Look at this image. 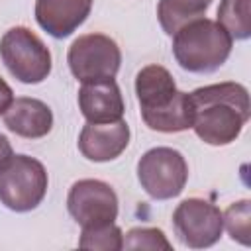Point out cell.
<instances>
[{"mask_svg":"<svg viewBox=\"0 0 251 251\" xmlns=\"http://www.w3.org/2000/svg\"><path fill=\"white\" fill-rule=\"evenodd\" d=\"M173 226L178 239L192 249L212 247L224 231L222 210L204 198H186L173 212Z\"/></svg>","mask_w":251,"mask_h":251,"instance_id":"ba28073f","label":"cell"},{"mask_svg":"<svg viewBox=\"0 0 251 251\" xmlns=\"http://www.w3.org/2000/svg\"><path fill=\"white\" fill-rule=\"evenodd\" d=\"M12 100H14V92H12L10 84L0 76V116L8 110V106L12 104Z\"/></svg>","mask_w":251,"mask_h":251,"instance_id":"d6986e66","label":"cell"},{"mask_svg":"<svg viewBox=\"0 0 251 251\" xmlns=\"http://www.w3.org/2000/svg\"><path fill=\"white\" fill-rule=\"evenodd\" d=\"M141 120L153 131L178 133L192 127L190 94L176 90L173 75L161 65H147L135 76Z\"/></svg>","mask_w":251,"mask_h":251,"instance_id":"7a4b0ae2","label":"cell"},{"mask_svg":"<svg viewBox=\"0 0 251 251\" xmlns=\"http://www.w3.org/2000/svg\"><path fill=\"white\" fill-rule=\"evenodd\" d=\"M12 155H14V151H12V143H10V139H8L4 133H0V165L6 163Z\"/></svg>","mask_w":251,"mask_h":251,"instance_id":"ffe728a7","label":"cell"},{"mask_svg":"<svg viewBox=\"0 0 251 251\" xmlns=\"http://www.w3.org/2000/svg\"><path fill=\"white\" fill-rule=\"evenodd\" d=\"M0 59L14 78L24 84H39L51 73L47 45L25 25L10 27L0 39Z\"/></svg>","mask_w":251,"mask_h":251,"instance_id":"5b68a950","label":"cell"},{"mask_svg":"<svg viewBox=\"0 0 251 251\" xmlns=\"http://www.w3.org/2000/svg\"><path fill=\"white\" fill-rule=\"evenodd\" d=\"M192 129L208 145L235 141L251 116L249 92L239 82H218L190 92Z\"/></svg>","mask_w":251,"mask_h":251,"instance_id":"6da1fadb","label":"cell"},{"mask_svg":"<svg viewBox=\"0 0 251 251\" xmlns=\"http://www.w3.org/2000/svg\"><path fill=\"white\" fill-rule=\"evenodd\" d=\"M224 214V226L229 237L241 245L251 243V202L239 200L227 206Z\"/></svg>","mask_w":251,"mask_h":251,"instance_id":"e0dca14e","label":"cell"},{"mask_svg":"<svg viewBox=\"0 0 251 251\" xmlns=\"http://www.w3.org/2000/svg\"><path fill=\"white\" fill-rule=\"evenodd\" d=\"M124 245L122 229L112 222L96 227H82L78 247L80 249H100V251H120Z\"/></svg>","mask_w":251,"mask_h":251,"instance_id":"2e32d148","label":"cell"},{"mask_svg":"<svg viewBox=\"0 0 251 251\" xmlns=\"http://www.w3.org/2000/svg\"><path fill=\"white\" fill-rule=\"evenodd\" d=\"M47 184L43 163L29 155H12L0 165V202L12 212L37 208L47 194Z\"/></svg>","mask_w":251,"mask_h":251,"instance_id":"277c9868","label":"cell"},{"mask_svg":"<svg viewBox=\"0 0 251 251\" xmlns=\"http://www.w3.org/2000/svg\"><path fill=\"white\" fill-rule=\"evenodd\" d=\"M137 180L155 200H169L184 190L188 165L180 151L173 147H153L137 161Z\"/></svg>","mask_w":251,"mask_h":251,"instance_id":"8992f818","label":"cell"},{"mask_svg":"<svg viewBox=\"0 0 251 251\" xmlns=\"http://www.w3.org/2000/svg\"><path fill=\"white\" fill-rule=\"evenodd\" d=\"M67 63L73 76L80 82L114 78L122 65V51L110 35L86 33L73 41Z\"/></svg>","mask_w":251,"mask_h":251,"instance_id":"52a82bcc","label":"cell"},{"mask_svg":"<svg viewBox=\"0 0 251 251\" xmlns=\"http://www.w3.org/2000/svg\"><path fill=\"white\" fill-rule=\"evenodd\" d=\"M212 0H159L157 18L167 35H173L182 25L204 18Z\"/></svg>","mask_w":251,"mask_h":251,"instance_id":"5bb4252c","label":"cell"},{"mask_svg":"<svg viewBox=\"0 0 251 251\" xmlns=\"http://www.w3.org/2000/svg\"><path fill=\"white\" fill-rule=\"evenodd\" d=\"M233 39L214 20L198 18L173 33V55L188 73H212L220 69L229 53Z\"/></svg>","mask_w":251,"mask_h":251,"instance_id":"3957f363","label":"cell"},{"mask_svg":"<svg viewBox=\"0 0 251 251\" xmlns=\"http://www.w3.org/2000/svg\"><path fill=\"white\" fill-rule=\"evenodd\" d=\"M78 108L90 124H110L124 120V98L114 78L82 82L78 90Z\"/></svg>","mask_w":251,"mask_h":251,"instance_id":"8fae6325","label":"cell"},{"mask_svg":"<svg viewBox=\"0 0 251 251\" xmlns=\"http://www.w3.org/2000/svg\"><path fill=\"white\" fill-rule=\"evenodd\" d=\"M122 249H151V251H171L173 245L167 235L157 227H133L126 233Z\"/></svg>","mask_w":251,"mask_h":251,"instance_id":"ac0fdd59","label":"cell"},{"mask_svg":"<svg viewBox=\"0 0 251 251\" xmlns=\"http://www.w3.org/2000/svg\"><path fill=\"white\" fill-rule=\"evenodd\" d=\"M92 0H35V20L51 37L65 39L90 16Z\"/></svg>","mask_w":251,"mask_h":251,"instance_id":"7c38bea8","label":"cell"},{"mask_svg":"<svg viewBox=\"0 0 251 251\" xmlns=\"http://www.w3.org/2000/svg\"><path fill=\"white\" fill-rule=\"evenodd\" d=\"M2 116H4V126L16 135L25 139L45 137L53 127L51 108L45 102L29 96H20L12 100V104Z\"/></svg>","mask_w":251,"mask_h":251,"instance_id":"4fadbf2b","label":"cell"},{"mask_svg":"<svg viewBox=\"0 0 251 251\" xmlns=\"http://www.w3.org/2000/svg\"><path fill=\"white\" fill-rule=\"evenodd\" d=\"M129 143V126L124 120L110 124H90L80 129L78 151L94 163H106L120 157Z\"/></svg>","mask_w":251,"mask_h":251,"instance_id":"30bf717a","label":"cell"},{"mask_svg":"<svg viewBox=\"0 0 251 251\" xmlns=\"http://www.w3.org/2000/svg\"><path fill=\"white\" fill-rule=\"evenodd\" d=\"M67 208L80 227H96L116 222L118 196L108 182L98 178H82L71 186Z\"/></svg>","mask_w":251,"mask_h":251,"instance_id":"9c48e42d","label":"cell"},{"mask_svg":"<svg viewBox=\"0 0 251 251\" xmlns=\"http://www.w3.org/2000/svg\"><path fill=\"white\" fill-rule=\"evenodd\" d=\"M251 0H222L218 8V24L231 39H247L251 35Z\"/></svg>","mask_w":251,"mask_h":251,"instance_id":"9a60e30c","label":"cell"}]
</instances>
